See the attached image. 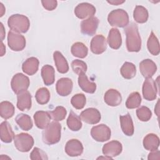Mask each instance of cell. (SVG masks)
<instances>
[{
	"label": "cell",
	"instance_id": "obj_1",
	"mask_svg": "<svg viewBox=\"0 0 160 160\" xmlns=\"http://www.w3.org/2000/svg\"><path fill=\"white\" fill-rule=\"evenodd\" d=\"M126 44L129 52H139L141 48V39L136 24L131 22L125 29Z\"/></svg>",
	"mask_w": 160,
	"mask_h": 160
},
{
	"label": "cell",
	"instance_id": "obj_2",
	"mask_svg": "<svg viewBox=\"0 0 160 160\" xmlns=\"http://www.w3.org/2000/svg\"><path fill=\"white\" fill-rule=\"evenodd\" d=\"M61 124L57 121H52L42 131V141L48 145L56 144L61 139Z\"/></svg>",
	"mask_w": 160,
	"mask_h": 160
},
{
	"label": "cell",
	"instance_id": "obj_3",
	"mask_svg": "<svg viewBox=\"0 0 160 160\" xmlns=\"http://www.w3.org/2000/svg\"><path fill=\"white\" fill-rule=\"evenodd\" d=\"M8 25L11 31L18 33L26 32L30 26V21L24 15L16 14L11 16L8 20Z\"/></svg>",
	"mask_w": 160,
	"mask_h": 160
},
{
	"label": "cell",
	"instance_id": "obj_4",
	"mask_svg": "<svg viewBox=\"0 0 160 160\" xmlns=\"http://www.w3.org/2000/svg\"><path fill=\"white\" fill-rule=\"evenodd\" d=\"M108 21L111 26L118 28L126 27L129 22L127 12L122 9H117L111 11L108 14Z\"/></svg>",
	"mask_w": 160,
	"mask_h": 160
},
{
	"label": "cell",
	"instance_id": "obj_5",
	"mask_svg": "<svg viewBox=\"0 0 160 160\" xmlns=\"http://www.w3.org/2000/svg\"><path fill=\"white\" fill-rule=\"evenodd\" d=\"M33 138L28 133L21 132L14 138V143L16 149L22 152L29 151L34 145Z\"/></svg>",
	"mask_w": 160,
	"mask_h": 160
},
{
	"label": "cell",
	"instance_id": "obj_6",
	"mask_svg": "<svg viewBox=\"0 0 160 160\" xmlns=\"http://www.w3.org/2000/svg\"><path fill=\"white\" fill-rule=\"evenodd\" d=\"M30 85V81L28 76L22 73L16 74L11 81V86L14 93H18L27 90Z\"/></svg>",
	"mask_w": 160,
	"mask_h": 160
},
{
	"label": "cell",
	"instance_id": "obj_7",
	"mask_svg": "<svg viewBox=\"0 0 160 160\" xmlns=\"http://www.w3.org/2000/svg\"><path fill=\"white\" fill-rule=\"evenodd\" d=\"M8 44L14 51H21L26 47V39L19 33L10 31L8 34Z\"/></svg>",
	"mask_w": 160,
	"mask_h": 160
},
{
	"label": "cell",
	"instance_id": "obj_8",
	"mask_svg": "<svg viewBox=\"0 0 160 160\" xmlns=\"http://www.w3.org/2000/svg\"><path fill=\"white\" fill-rule=\"evenodd\" d=\"M92 138L96 141L104 142L109 140L111 136L110 128L104 124L95 126L91 130Z\"/></svg>",
	"mask_w": 160,
	"mask_h": 160
},
{
	"label": "cell",
	"instance_id": "obj_9",
	"mask_svg": "<svg viewBox=\"0 0 160 160\" xmlns=\"http://www.w3.org/2000/svg\"><path fill=\"white\" fill-rule=\"evenodd\" d=\"M158 84L151 78H146L142 85V95L148 101H153L156 98L158 93Z\"/></svg>",
	"mask_w": 160,
	"mask_h": 160
},
{
	"label": "cell",
	"instance_id": "obj_10",
	"mask_svg": "<svg viewBox=\"0 0 160 160\" xmlns=\"http://www.w3.org/2000/svg\"><path fill=\"white\" fill-rule=\"evenodd\" d=\"M96 12L95 7L88 2H82L77 5L74 9V14L77 18L81 19L94 16Z\"/></svg>",
	"mask_w": 160,
	"mask_h": 160
},
{
	"label": "cell",
	"instance_id": "obj_11",
	"mask_svg": "<svg viewBox=\"0 0 160 160\" xmlns=\"http://www.w3.org/2000/svg\"><path fill=\"white\" fill-rule=\"evenodd\" d=\"M79 117L81 120L89 124H96L98 123L101 118L100 112L94 108H88L82 111Z\"/></svg>",
	"mask_w": 160,
	"mask_h": 160
},
{
	"label": "cell",
	"instance_id": "obj_12",
	"mask_svg": "<svg viewBox=\"0 0 160 160\" xmlns=\"http://www.w3.org/2000/svg\"><path fill=\"white\" fill-rule=\"evenodd\" d=\"M99 24V19L94 16L83 20L81 23V31L83 34L88 36L94 35Z\"/></svg>",
	"mask_w": 160,
	"mask_h": 160
},
{
	"label": "cell",
	"instance_id": "obj_13",
	"mask_svg": "<svg viewBox=\"0 0 160 160\" xmlns=\"http://www.w3.org/2000/svg\"><path fill=\"white\" fill-rule=\"evenodd\" d=\"M91 51L95 54H100L107 49V40L101 34L96 35L91 40L90 44Z\"/></svg>",
	"mask_w": 160,
	"mask_h": 160
},
{
	"label": "cell",
	"instance_id": "obj_14",
	"mask_svg": "<svg viewBox=\"0 0 160 160\" xmlns=\"http://www.w3.org/2000/svg\"><path fill=\"white\" fill-rule=\"evenodd\" d=\"M122 150L121 143L118 141H111L105 144L102 149V154L111 158L116 157L119 155Z\"/></svg>",
	"mask_w": 160,
	"mask_h": 160
},
{
	"label": "cell",
	"instance_id": "obj_15",
	"mask_svg": "<svg viewBox=\"0 0 160 160\" xmlns=\"http://www.w3.org/2000/svg\"><path fill=\"white\" fill-rule=\"evenodd\" d=\"M65 152L71 157H76L82 154L83 146L80 141L72 139L68 141L65 146Z\"/></svg>",
	"mask_w": 160,
	"mask_h": 160
},
{
	"label": "cell",
	"instance_id": "obj_16",
	"mask_svg": "<svg viewBox=\"0 0 160 160\" xmlns=\"http://www.w3.org/2000/svg\"><path fill=\"white\" fill-rule=\"evenodd\" d=\"M73 83L72 80L68 78H62L59 79L56 85L58 94L61 96H67L72 91Z\"/></svg>",
	"mask_w": 160,
	"mask_h": 160
},
{
	"label": "cell",
	"instance_id": "obj_17",
	"mask_svg": "<svg viewBox=\"0 0 160 160\" xmlns=\"http://www.w3.org/2000/svg\"><path fill=\"white\" fill-rule=\"evenodd\" d=\"M139 70L144 78H150L156 73L157 66L153 61L146 59L139 63Z\"/></svg>",
	"mask_w": 160,
	"mask_h": 160
},
{
	"label": "cell",
	"instance_id": "obj_18",
	"mask_svg": "<svg viewBox=\"0 0 160 160\" xmlns=\"http://www.w3.org/2000/svg\"><path fill=\"white\" fill-rule=\"evenodd\" d=\"M31 95L27 91H23L17 94V108L20 111L29 110L31 108Z\"/></svg>",
	"mask_w": 160,
	"mask_h": 160
},
{
	"label": "cell",
	"instance_id": "obj_19",
	"mask_svg": "<svg viewBox=\"0 0 160 160\" xmlns=\"http://www.w3.org/2000/svg\"><path fill=\"white\" fill-rule=\"evenodd\" d=\"M104 102L110 106H118L122 102L121 93L114 89H108L104 96Z\"/></svg>",
	"mask_w": 160,
	"mask_h": 160
},
{
	"label": "cell",
	"instance_id": "obj_20",
	"mask_svg": "<svg viewBox=\"0 0 160 160\" xmlns=\"http://www.w3.org/2000/svg\"><path fill=\"white\" fill-rule=\"evenodd\" d=\"M51 117L47 111H38L34 114L35 125L39 129H45L49 124Z\"/></svg>",
	"mask_w": 160,
	"mask_h": 160
},
{
	"label": "cell",
	"instance_id": "obj_21",
	"mask_svg": "<svg viewBox=\"0 0 160 160\" xmlns=\"http://www.w3.org/2000/svg\"><path fill=\"white\" fill-rule=\"evenodd\" d=\"M120 124L121 128L123 133L128 136H131L134 134V129L131 116L129 113L125 115L120 116Z\"/></svg>",
	"mask_w": 160,
	"mask_h": 160
},
{
	"label": "cell",
	"instance_id": "obj_22",
	"mask_svg": "<svg viewBox=\"0 0 160 160\" xmlns=\"http://www.w3.org/2000/svg\"><path fill=\"white\" fill-rule=\"evenodd\" d=\"M1 140L5 143L11 142L14 138V134L10 124L5 121L0 125Z\"/></svg>",
	"mask_w": 160,
	"mask_h": 160
},
{
	"label": "cell",
	"instance_id": "obj_23",
	"mask_svg": "<svg viewBox=\"0 0 160 160\" xmlns=\"http://www.w3.org/2000/svg\"><path fill=\"white\" fill-rule=\"evenodd\" d=\"M107 41L111 48L114 49H119L122 44V38L119 31L117 28L111 29Z\"/></svg>",
	"mask_w": 160,
	"mask_h": 160
},
{
	"label": "cell",
	"instance_id": "obj_24",
	"mask_svg": "<svg viewBox=\"0 0 160 160\" xmlns=\"http://www.w3.org/2000/svg\"><path fill=\"white\" fill-rule=\"evenodd\" d=\"M39 60L35 57H31L27 59L22 65V71L29 76L36 73L39 68Z\"/></svg>",
	"mask_w": 160,
	"mask_h": 160
},
{
	"label": "cell",
	"instance_id": "obj_25",
	"mask_svg": "<svg viewBox=\"0 0 160 160\" xmlns=\"http://www.w3.org/2000/svg\"><path fill=\"white\" fill-rule=\"evenodd\" d=\"M78 84L81 89L87 93L92 94L96 90V84L90 81L85 73L79 75Z\"/></svg>",
	"mask_w": 160,
	"mask_h": 160
},
{
	"label": "cell",
	"instance_id": "obj_26",
	"mask_svg": "<svg viewBox=\"0 0 160 160\" xmlns=\"http://www.w3.org/2000/svg\"><path fill=\"white\" fill-rule=\"evenodd\" d=\"M53 58L57 70L59 72L64 74L69 71V65L66 58L59 51H55L53 53Z\"/></svg>",
	"mask_w": 160,
	"mask_h": 160
},
{
	"label": "cell",
	"instance_id": "obj_27",
	"mask_svg": "<svg viewBox=\"0 0 160 160\" xmlns=\"http://www.w3.org/2000/svg\"><path fill=\"white\" fill-rule=\"evenodd\" d=\"M143 146L148 151L157 150L159 146V138L155 134H148L144 138Z\"/></svg>",
	"mask_w": 160,
	"mask_h": 160
},
{
	"label": "cell",
	"instance_id": "obj_28",
	"mask_svg": "<svg viewBox=\"0 0 160 160\" xmlns=\"http://www.w3.org/2000/svg\"><path fill=\"white\" fill-rule=\"evenodd\" d=\"M41 76L45 85L50 86L54 82L55 71L52 66L46 64L41 69Z\"/></svg>",
	"mask_w": 160,
	"mask_h": 160
},
{
	"label": "cell",
	"instance_id": "obj_29",
	"mask_svg": "<svg viewBox=\"0 0 160 160\" xmlns=\"http://www.w3.org/2000/svg\"><path fill=\"white\" fill-rule=\"evenodd\" d=\"M15 121L23 131H29L32 128V121L31 117L26 114H19L15 118Z\"/></svg>",
	"mask_w": 160,
	"mask_h": 160
},
{
	"label": "cell",
	"instance_id": "obj_30",
	"mask_svg": "<svg viewBox=\"0 0 160 160\" xmlns=\"http://www.w3.org/2000/svg\"><path fill=\"white\" fill-rule=\"evenodd\" d=\"M82 125L80 117L72 111H71L67 119V126L68 128L72 131H78L81 129Z\"/></svg>",
	"mask_w": 160,
	"mask_h": 160
},
{
	"label": "cell",
	"instance_id": "obj_31",
	"mask_svg": "<svg viewBox=\"0 0 160 160\" xmlns=\"http://www.w3.org/2000/svg\"><path fill=\"white\" fill-rule=\"evenodd\" d=\"M14 106L9 101H2L0 103V115L4 119H8L13 116Z\"/></svg>",
	"mask_w": 160,
	"mask_h": 160
},
{
	"label": "cell",
	"instance_id": "obj_32",
	"mask_svg": "<svg viewBox=\"0 0 160 160\" xmlns=\"http://www.w3.org/2000/svg\"><path fill=\"white\" fill-rule=\"evenodd\" d=\"M147 47L149 52L151 54L154 56H157L159 54L160 48L159 41L152 31H151L150 36H149L147 42Z\"/></svg>",
	"mask_w": 160,
	"mask_h": 160
},
{
	"label": "cell",
	"instance_id": "obj_33",
	"mask_svg": "<svg viewBox=\"0 0 160 160\" xmlns=\"http://www.w3.org/2000/svg\"><path fill=\"white\" fill-rule=\"evenodd\" d=\"M149 17L148 11L146 8L142 6H136L133 12V18L138 23H144L148 21Z\"/></svg>",
	"mask_w": 160,
	"mask_h": 160
},
{
	"label": "cell",
	"instance_id": "obj_34",
	"mask_svg": "<svg viewBox=\"0 0 160 160\" xmlns=\"http://www.w3.org/2000/svg\"><path fill=\"white\" fill-rule=\"evenodd\" d=\"M120 72L124 78L130 79L136 76V68L133 63L125 62L121 68Z\"/></svg>",
	"mask_w": 160,
	"mask_h": 160
},
{
	"label": "cell",
	"instance_id": "obj_35",
	"mask_svg": "<svg viewBox=\"0 0 160 160\" xmlns=\"http://www.w3.org/2000/svg\"><path fill=\"white\" fill-rule=\"evenodd\" d=\"M71 52L72 54L75 57L84 58L88 55V49L82 42H77L72 45Z\"/></svg>",
	"mask_w": 160,
	"mask_h": 160
},
{
	"label": "cell",
	"instance_id": "obj_36",
	"mask_svg": "<svg viewBox=\"0 0 160 160\" xmlns=\"http://www.w3.org/2000/svg\"><path fill=\"white\" fill-rule=\"evenodd\" d=\"M141 103V97L138 92L131 93L126 102V106L128 109H134L140 106Z\"/></svg>",
	"mask_w": 160,
	"mask_h": 160
},
{
	"label": "cell",
	"instance_id": "obj_37",
	"mask_svg": "<svg viewBox=\"0 0 160 160\" xmlns=\"http://www.w3.org/2000/svg\"><path fill=\"white\" fill-rule=\"evenodd\" d=\"M35 98L38 103L39 104H45L49 101L50 92L47 88H41L37 90Z\"/></svg>",
	"mask_w": 160,
	"mask_h": 160
},
{
	"label": "cell",
	"instance_id": "obj_38",
	"mask_svg": "<svg viewBox=\"0 0 160 160\" xmlns=\"http://www.w3.org/2000/svg\"><path fill=\"white\" fill-rule=\"evenodd\" d=\"M86 102V98L84 94L79 93L73 96L71 99V103L72 106L77 109H82Z\"/></svg>",
	"mask_w": 160,
	"mask_h": 160
},
{
	"label": "cell",
	"instance_id": "obj_39",
	"mask_svg": "<svg viewBox=\"0 0 160 160\" xmlns=\"http://www.w3.org/2000/svg\"><path fill=\"white\" fill-rule=\"evenodd\" d=\"M51 118L54 121H62L67 114V111L65 108L62 106H57L54 110L49 112Z\"/></svg>",
	"mask_w": 160,
	"mask_h": 160
},
{
	"label": "cell",
	"instance_id": "obj_40",
	"mask_svg": "<svg viewBox=\"0 0 160 160\" xmlns=\"http://www.w3.org/2000/svg\"><path fill=\"white\" fill-rule=\"evenodd\" d=\"M71 68L74 72L78 75L85 73L88 69L86 62L79 59L74 60L71 62Z\"/></svg>",
	"mask_w": 160,
	"mask_h": 160
},
{
	"label": "cell",
	"instance_id": "obj_41",
	"mask_svg": "<svg viewBox=\"0 0 160 160\" xmlns=\"http://www.w3.org/2000/svg\"><path fill=\"white\" fill-rule=\"evenodd\" d=\"M136 115L140 121L146 122L151 118L152 112L148 107L142 106L136 110Z\"/></svg>",
	"mask_w": 160,
	"mask_h": 160
},
{
	"label": "cell",
	"instance_id": "obj_42",
	"mask_svg": "<svg viewBox=\"0 0 160 160\" xmlns=\"http://www.w3.org/2000/svg\"><path fill=\"white\" fill-rule=\"evenodd\" d=\"M30 159L32 160L36 159H48L46 153L42 149L38 148H34L30 154Z\"/></svg>",
	"mask_w": 160,
	"mask_h": 160
},
{
	"label": "cell",
	"instance_id": "obj_43",
	"mask_svg": "<svg viewBox=\"0 0 160 160\" xmlns=\"http://www.w3.org/2000/svg\"><path fill=\"white\" fill-rule=\"evenodd\" d=\"M41 3L44 8L48 11H52L56 8L58 2L56 0H42Z\"/></svg>",
	"mask_w": 160,
	"mask_h": 160
},
{
	"label": "cell",
	"instance_id": "obj_44",
	"mask_svg": "<svg viewBox=\"0 0 160 160\" xmlns=\"http://www.w3.org/2000/svg\"><path fill=\"white\" fill-rule=\"evenodd\" d=\"M148 159L149 160H152V159H160V152L159 151L155 150V151H151V152H150L148 154Z\"/></svg>",
	"mask_w": 160,
	"mask_h": 160
},
{
	"label": "cell",
	"instance_id": "obj_45",
	"mask_svg": "<svg viewBox=\"0 0 160 160\" xmlns=\"http://www.w3.org/2000/svg\"><path fill=\"white\" fill-rule=\"evenodd\" d=\"M125 2V1H119V0H112V1H108V2L112 4V5H119L122 4Z\"/></svg>",
	"mask_w": 160,
	"mask_h": 160
},
{
	"label": "cell",
	"instance_id": "obj_46",
	"mask_svg": "<svg viewBox=\"0 0 160 160\" xmlns=\"http://www.w3.org/2000/svg\"><path fill=\"white\" fill-rule=\"evenodd\" d=\"M0 24H1V41H2L5 38V30H4L2 23L1 22Z\"/></svg>",
	"mask_w": 160,
	"mask_h": 160
},
{
	"label": "cell",
	"instance_id": "obj_47",
	"mask_svg": "<svg viewBox=\"0 0 160 160\" xmlns=\"http://www.w3.org/2000/svg\"><path fill=\"white\" fill-rule=\"evenodd\" d=\"M6 53V47L3 44L2 41H1V56H3Z\"/></svg>",
	"mask_w": 160,
	"mask_h": 160
},
{
	"label": "cell",
	"instance_id": "obj_48",
	"mask_svg": "<svg viewBox=\"0 0 160 160\" xmlns=\"http://www.w3.org/2000/svg\"><path fill=\"white\" fill-rule=\"evenodd\" d=\"M0 5H1V7H0V9H1L0 14H1V15H0V17H2L3 16V14H4L6 10H5V8H4V5L1 2H0Z\"/></svg>",
	"mask_w": 160,
	"mask_h": 160
},
{
	"label": "cell",
	"instance_id": "obj_49",
	"mask_svg": "<svg viewBox=\"0 0 160 160\" xmlns=\"http://www.w3.org/2000/svg\"><path fill=\"white\" fill-rule=\"evenodd\" d=\"M154 112H156V115L158 116H159V101L157 102L156 107H155V108H154Z\"/></svg>",
	"mask_w": 160,
	"mask_h": 160
}]
</instances>
